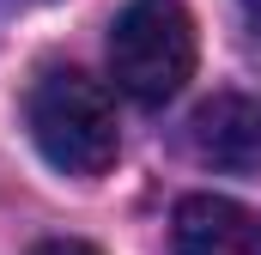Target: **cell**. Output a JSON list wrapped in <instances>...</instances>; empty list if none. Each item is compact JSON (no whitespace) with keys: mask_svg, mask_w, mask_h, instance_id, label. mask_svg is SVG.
Returning <instances> with one entry per match:
<instances>
[{"mask_svg":"<svg viewBox=\"0 0 261 255\" xmlns=\"http://www.w3.org/2000/svg\"><path fill=\"white\" fill-rule=\"evenodd\" d=\"M24 128L61 176H103L122 152L116 104L79 67H43L24 91Z\"/></svg>","mask_w":261,"mask_h":255,"instance_id":"6da1fadb","label":"cell"},{"mask_svg":"<svg viewBox=\"0 0 261 255\" xmlns=\"http://www.w3.org/2000/svg\"><path fill=\"white\" fill-rule=\"evenodd\" d=\"M195 73V18L182 0H134L110 24V79L134 104H170Z\"/></svg>","mask_w":261,"mask_h":255,"instance_id":"7a4b0ae2","label":"cell"},{"mask_svg":"<svg viewBox=\"0 0 261 255\" xmlns=\"http://www.w3.org/2000/svg\"><path fill=\"white\" fill-rule=\"evenodd\" d=\"M189 152L213 170H261V104L243 91H213L189 116Z\"/></svg>","mask_w":261,"mask_h":255,"instance_id":"3957f363","label":"cell"},{"mask_svg":"<svg viewBox=\"0 0 261 255\" xmlns=\"http://www.w3.org/2000/svg\"><path fill=\"white\" fill-rule=\"evenodd\" d=\"M176 255H261V213L225 194H189L170 219Z\"/></svg>","mask_w":261,"mask_h":255,"instance_id":"277c9868","label":"cell"},{"mask_svg":"<svg viewBox=\"0 0 261 255\" xmlns=\"http://www.w3.org/2000/svg\"><path fill=\"white\" fill-rule=\"evenodd\" d=\"M31 255H97L91 243H79V237H55V243H37Z\"/></svg>","mask_w":261,"mask_h":255,"instance_id":"5b68a950","label":"cell"},{"mask_svg":"<svg viewBox=\"0 0 261 255\" xmlns=\"http://www.w3.org/2000/svg\"><path fill=\"white\" fill-rule=\"evenodd\" d=\"M243 6V18H249V31H261V0H237Z\"/></svg>","mask_w":261,"mask_h":255,"instance_id":"8992f818","label":"cell"}]
</instances>
